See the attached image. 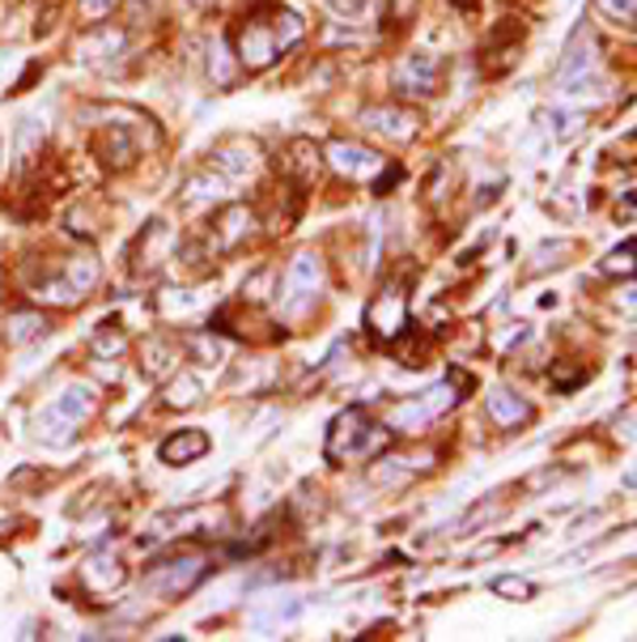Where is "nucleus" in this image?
Wrapping results in <instances>:
<instances>
[{
  "instance_id": "a878e982",
  "label": "nucleus",
  "mask_w": 637,
  "mask_h": 642,
  "mask_svg": "<svg viewBox=\"0 0 637 642\" xmlns=\"http://www.w3.org/2000/svg\"><path fill=\"white\" fill-rule=\"evenodd\" d=\"M595 13L608 18V22H616V26H634L637 0H595Z\"/></svg>"
},
{
  "instance_id": "2eb2a0df",
  "label": "nucleus",
  "mask_w": 637,
  "mask_h": 642,
  "mask_svg": "<svg viewBox=\"0 0 637 642\" xmlns=\"http://www.w3.org/2000/svg\"><path fill=\"white\" fill-rule=\"evenodd\" d=\"M595 39H590L587 30H578L574 34V43H569L566 60H561V69H557V86L561 90H574V86H583L590 72H595V65H599V56H595Z\"/></svg>"
},
{
  "instance_id": "473e14b6",
  "label": "nucleus",
  "mask_w": 637,
  "mask_h": 642,
  "mask_svg": "<svg viewBox=\"0 0 637 642\" xmlns=\"http://www.w3.org/2000/svg\"><path fill=\"white\" fill-rule=\"evenodd\" d=\"M328 4L336 9V13H345L349 22H354V18H361V9H366V0H328Z\"/></svg>"
},
{
  "instance_id": "ddd939ff",
  "label": "nucleus",
  "mask_w": 637,
  "mask_h": 642,
  "mask_svg": "<svg viewBox=\"0 0 637 642\" xmlns=\"http://www.w3.org/2000/svg\"><path fill=\"white\" fill-rule=\"evenodd\" d=\"M94 154L107 170H128L141 158V145L132 141V132H128L123 124H107L94 137Z\"/></svg>"
},
{
  "instance_id": "0eeeda50",
  "label": "nucleus",
  "mask_w": 637,
  "mask_h": 642,
  "mask_svg": "<svg viewBox=\"0 0 637 642\" xmlns=\"http://www.w3.org/2000/svg\"><path fill=\"white\" fill-rule=\"evenodd\" d=\"M256 226H260L256 209L230 200V205H221V209L212 214L209 235H205V251H209V256H235V251H242V247L256 238Z\"/></svg>"
},
{
  "instance_id": "cd10ccee",
  "label": "nucleus",
  "mask_w": 637,
  "mask_h": 642,
  "mask_svg": "<svg viewBox=\"0 0 637 642\" xmlns=\"http://www.w3.org/2000/svg\"><path fill=\"white\" fill-rule=\"evenodd\" d=\"M494 592L510 595V600H531V595H536V583H531V579H515V574H501V579H494Z\"/></svg>"
},
{
  "instance_id": "423d86ee",
  "label": "nucleus",
  "mask_w": 637,
  "mask_h": 642,
  "mask_svg": "<svg viewBox=\"0 0 637 642\" xmlns=\"http://www.w3.org/2000/svg\"><path fill=\"white\" fill-rule=\"evenodd\" d=\"M408 282L396 277V282H382L378 294L366 307V333L375 336L378 345H396L404 333H408Z\"/></svg>"
},
{
  "instance_id": "4be33fe9",
  "label": "nucleus",
  "mask_w": 637,
  "mask_h": 642,
  "mask_svg": "<svg viewBox=\"0 0 637 642\" xmlns=\"http://www.w3.org/2000/svg\"><path fill=\"white\" fill-rule=\"evenodd\" d=\"M43 145H48V128L39 119H26L22 132H18V167H34L43 158Z\"/></svg>"
},
{
  "instance_id": "aec40b11",
  "label": "nucleus",
  "mask_w": 637,
  "mask_h": 642,
  "mask_svg": "<svg viewBox=\"0 0 637 642\" xmlns=\"http://www.w3.org/2000/svg\"><path fill=\"white\" fill-rule=\"evenodd\" d=\"M123 579H128V571L119 566L116 557H107V553H94V557L81 566V583L94 595H107L116 592V587H123Z\"/></svg>"
},
{
  "instance_id": "6e6552de",
  "label": "nucleus",
  "mask_w": 637,
  "mask_h": 642,
  "mask_svg": "<svg viewBox=\"0 0 637 642\" xmlns=\"http://www.w3.org/2000/svg\"><path fill=\"white\" fill-rule=\"evenodd\" d=\"M209 571H212L209 557H200V553H175V557H162V562L149 566L145 587L158 595H188Z\"/></svg>"
},
{
  "instance_id": "20e7f679",
  "label": "nucleus",
  "mask_w": 637,
  "mask_h": 642,
  "mask_svg": "<svg viewBox=\"0 0 637 642\" xmlns=\"http://www.w3.org/2000/svg\"><path fill=\"white\" fill-rule=\"evenodd\" d=\"M94 408H98L94 387H90V383H72V387H64V392L39 413V438L51 443V447H64L72 438V429L86 426Z\"/></svg>"
},
{
  "instance_id": "f257e3e1",
  "label": "nucleus",
  "mask_w": 637,
  "mask_h": 642,
  "mask_svg": "<svg viewBox=\"0 0 637 642\" xmlns=\"http://www.w3.org/2000/svg\"><path fill=\"white\" fill-rule=\"evenodd\" d=\"M302 34H307V22L293 9H285V4H256L230 30V48H235V60L242 72H263L272 69L289 48H298Z\"/></svg>"
},
{
  "instance_id": "bb28decb",
  "label": "nucleus",
  "mask_w": 637,
  "mask_h": 642,
  "mask_svg": "<svg viewBox=\"0 0 637 642\" xmlns=\"http://www.w3.org/2000/svg\"><path fill=\"white\" fill-rule=\"evenodd\" d=\"M123 0H81V9H77V18L81 26H102L111 13H116Z\"/></svg>"
},
{
  "instance_id": "9d476101",
  "label": "nucleus",
  "mask_w": 637,
  "mask_h": 642,
  "mask_svg": "<svg viewBox=\"0 0 637 642\" xmlns=\"http://www.w3.org/2000/svg\"><path fill=\"white\" fill-rule=\"evenodd\" d=\"M331 170L336 175H345L349 184H375L382 170L391 167V158H382L378 149H366L361 141H345V137H336V141H328V149H324Z\"/></svg>"
},
{
  "instance_id": "5701e85b",
  "label": "nucleus",
  "mask_w": 637,
  "mask_h": 642,
  "mask_svg": "<svg viewBox=\"0 0 637 642\" xmlns=\"http://www.w3.org/2000/svg\"><path fill=\"white\" fill-rule=\"evenodd\" d=\"M141 366L149 375H166V371H175V362H179V345L175 340H162V336H153V340H145L141 349Z\"/></svg>"
},
{
  "instance_id": "f8f14e48",
  "label": "nucleus",
  "mask_w": 637,
  "mask_h": 642,
  "mask_svg": "<svg viewBox=\"0 0 637 642\" xmlns=\"http://www.w3.org/2000/svg\"><path fill=\"white\" fill-rule=\"evenodd\" d=\"M361 128L391 145H412L421 132V116L412 107H400V102H378V107L361 111Z\"/></svg>"
},
{
  "instance_id": "72a5a7b5",
  "label": "nucleus",
  "mask_w": 637,
  "mask_h": 642,
  "mask_svg": "<svg viewBox=\"0 0 637 642\" xmlns=\"http://www.w3.org/2000/svg\"><path fill=\"white\" fill-rule=\"evenodd\" d=\"M191 4H196V9H209L212 0H191Z\"/></svg>"
},
{
  "instance_id": "7ed1b4c3",
  "label": "nucleus",
  "mask_w": 637,
  "mask_h": 642,
  "mask_svg": "<svg viewBox=\"0 0 637 642\" xmlns=\"http://www.w3.org/2000/svg\"><path fill=\"white\" fill-rule=\"evenodd\" d=\"M387 443H391V426H378L366 405H349L345 413H336V422L328 426L324 455H328V464H345L357 455H375Z\"/></svg>"
},
{
  "instance_id": "7c9ffc66",
  "label": "nucleus",
  "mask_w": 637,
  "mask_h": 642,
  "mask_svg": "<svg viewBox=\"0 0 637 642\" xmlns=\"http://www.w3.org/2000/svg\"><path fill=\"white\" fill-rule=\"evenodd\" d=\"M604 273H625V277H629V273H634V238H629V243H625V247H616L613 256H608V260H604Z\"/></svg>"
},
{
  "instance_id": "f03ea898",
  "label": "nucleus",
  "mask_w": 637,
  "mask_h": 642,
  "mask_svg": "<svg viewBox=\"0 0 637 642\" xmlns=\"http://www.w3.org/2000/svg\"><path fill=\"white\" fill-rule=\"evenodd\" d=\"M98 286V260L90 247L72 251V256H60L56 268H43L39 282H30V294L48 307H77L90 298V289Z\"/></svg>"
},
{
  "instance_id": "6ab92c4d",
  "label": "nucleus",
  "mask_w": 637,
  "mask_h": 642,
  "mask_svg": "<svg viewBox=\"0 0 637 642\" xmlns=\"http://www.w3.org/2000/svg\"><path fill=\"white\" fill-rule=\"evenodd\" d=\"M48 315L34 307H9V315H4V340L9 345H30V340L48 336Z\"/></svg>"
},
{
  "instance_id": "1a4fd4ad",
  "label": "nucleus",
  "mask_w": 637,
  "mask_h": 642,
  "mask_svg": "<svg viewBox=\"0 0 637 642\" xmlns=\"http://www.w3.org/2000/svg\"><path fill=\"white\" fill-rule=\"evenodd\" d=\"M442 72H447V60L434 56V51H412L404 56L396 72H391V90L404 98H434L442 90Z\"/></svg>"
},
{
  "instance_id": "dca6fc26",
  "label": "nucleus",
  "mask_w": 637,
  "mask_h": 642,
  "mask_svg": "<svg viewBox=\"0 0 637 642\" xmlns=\"http://www.w3.org/2000/svg\"><path fill=\"white\" fill-rule=\"evenodd\" d=\"M158 247H175V235H170V226H166L162 217L145 221V230L137 235V247H132V273H137V277H153V273L162 268V264L153 260Z\"/></svg>"
},
{
  "instance_id": "a211bd4d",
  "label": "nucleus",
  "mask_w": 637,
  "mask_h": 642,
  "mask_svg": "<svg viewBox=\"0 0 637 642\" xmlns=\"http://www.w3.org/2000/svg\"><path fill=\"white\" fill-rule=\"evenodd\" d=\"M212 447V438L205 434V429H179V434H170L162 447H158V455H162V464H170V468H183V464H196V460H205Z\"/></svg>"
},
{
  "instance_id": "412c9836",
  "label": "nucleus",
  "mask_w": 637,
  "mask_h": 642,
  "mask_svg": "<svg viewBox=\"0 0 637 642\" xmlns=\"http://www.w3.org/2000/svg\"><path fill=\"white\" fill-rule=\"evenodd\" d=\"M205 401V383L196 379L191 371H175L162 387V405L166 408H196Z\"/></svg>"
},
{
  "instance_id": "393cba45",
  "label": "nucleus",
  "mask_w": 637,
  "mask_h": 642,
  "mask_svg": "<svg viewBox=\"0 0 637 642\" xmlns=\"http://www.w3.org/2000/svg\"><path fill=\"white\" fill-rule=\"evenodd\" d=\"M183 340H188L191 362H205V366H217L221 354H226V349H221V340L212 336V328H209V333H188Z\"/></svg>"
},
{
  "instance_id": "f704fd0d",
  "label": "nucleus",
  "mask_w": 637,
  "mask_h": 642,
  "mask_svg": "<svg viewBox=\"0 0 637 642\" xmlns=\"http://www.w3.org/2000/svg\"><path fill=\"white\" fill-rule=\"evenodd\" d=\"M43 4H48V9H56V4H64V0H43Z\"/></svg>"
},
{
  "instance_id": "c756f323",
  "label": "nucleus",
  "mask_w": 637,
  "mask_h": 642,
  "mask_svg": "<svg viewBox=\"0 0 637 642\" xmlns=\"http://www.w3.org/2000/svg\"><path fill=\"white\" fill-rule=\"evenodd\" d=\"M209 72H212V81H217V86H230V81L238 77V69L226 65V43H217V48L209 51Z\"/></svg>"
},
{
  "instance_id": "b1692460",
  "label": "nucleus",
  "mask_w": 637,
  "mask_h": 642,
  "mask_svg": "<svg viewBox=\"0 0 637 642\" xmlns=\"http://www.w3.org/2000/svg\"><path fill=\"white\" fill-rule=\"evenodd\" d=\"M221 191H226V179H212V175H196L183 184V205L196 209V205H217L221 200Z\"/></svg>"
},
{
  "instance_id": "39448f33",
  "label": "nucleus",
  "mask_w": 637,
  "mask_h": 642,
  "mask_svg": "<svg viewBox=\"0 0 637 642\" xmlns=\"http://www.w3.org/2000/svg\"><path fill=\"white\" fill-rule=\"evenodd\" d=\"M459 387H472V379L455 371V379L429 387V392L417 396V401H404V405H396V408H391V422H387L391 434H417V429H425L434 417L450 413V408L459 405Z\"/></svg>"
},
{
  "instance_id": "c85d7f7f",
  "label": "nucleus",
  "mask_w": 637,
  "mask_h": 642,
  "mask_svg": "<svg viewBox=\"0 0 637 642\" xmlns=\"http://www.w3.org/2000/svg\"><path fill=\"white\" fill-rule=\"evenodd\" d=\"M119 349H123V336H119V324H116V319H107V324H98L94 354H119Z\"/></svg>"
},
{
  "instance_id": "f3484780",
  "label": "nucleus",
  "mask_w": 637,
  "mask_h": 642,
  "mask_svg": "<svg viewBox=\"0 0 637 642\" xmlns=\"http://www.w3.org/2000/svg\"><path fill=\"white\" fill-rule=\"evenodd\" d=\"M485 413H489V422H494L497 429H519L531 422V405L522 401L519 392H510V387L485 392Z\"/></svg>"
},
{
  "instance_id": "4468645a",
  "label": "nucleus",
  "mask_w": 637,
  "mask_h": 642,
  "mask_svg": "<svg viewBox=\"0 0 637 642\" xmlns=\"http://www.w3.org/2000/svg\"><path fill=\"white\" fill-rule=\"evenodd\" d=\"M277 167H281V175L289 179V184L307 188V184H315L319 167H324V149H319L315 141H302V137H293V141L285 145L281 158H277Z\"/></svg>"
},
{
  "instance_id": "9b49d317",
  "label": "nucleus",
  "mask_w": 637,
  "mask_h": 642,
  "mask_svg": "<svg viewBox=\"0 0 637 642\" xmlns=\"http://www.w3.org/2000/svg\"><path fill=\"white\" fill-rule=\"evenodd\" d=\"M319 289H324V260H319L315 251H302V256H293L289 268H285L277 298H281V307L302 310Z\"/></svg>"
},
{
  "instance_id": "2f4dec72",
  "label": "nucleus",
  "mask_w": 637,
  "mask_h": 642,
  "mask_svg": "<svg viewBox=\"0 0 637 642\" xmlns=\"http://www.w3.org/2000/svg\"><path fill=\"white\" fill-rule=\"evenodd\" d=\"M417 4H421V0H387V13H391V22L396 26H404L412 13H417Z\"/></svg>"
}]
</instances>
